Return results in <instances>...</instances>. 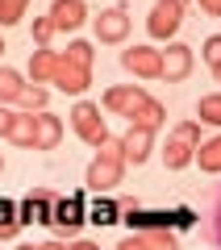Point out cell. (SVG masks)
I'll list each match as a JSON object with an SVG mask.
<instances>
[{"label":"cell","instance_id":"18","mask_svg":"<svg viewBox=\"0 0 221 250\" xmlns=\"http://www.w3.org/2000/svg\"><path fill=\"white\" fill-rule=\"evenodd\" d=\"M130 125H142V129H155V134H159L163 125H167V108H163L155 96H146V104L130 117Z\"/></svg>","mask_w":221,"mask_h":250},{"label":"cell","instance_id":"40","mask_svg":"<svg viewBox=\"0 0 221 250\" xmlns=\"http://www.w3.org/2000/svg\"><path fill=\"white\" fill-rule=\"evenodd\" d=\"M217 80H221V75H217Z\"/></svg>","mask_w":221,"mask_h":250},{"label":"cell","instance_id":"25","mask_svg":"<svg viewBox=\"0 0 221 250\" xmlns=\"http://www.w3.org/2000/svg\"><path fill=\"white\" fill-rule=\"evenodd\" d=\"M67 62H75V67H88L92 71V59H96V50H92V42H84V38H75V42H67V50H59Z\"/></svg>","mask_w":221,"mask_h":250},{"label":"cell","instance_id":"28","mask_svg":"<svg viewBox=\"0 0 221 250\" xmlns=\"http://www.w3.org/2000/svg\"><path fill=\"white\" fill-rule=\"evenodd\" d=\"M88 221H92V225H113V221H121V205H113V200H96V205L88 208Z\"/></svg>","mask_w":221,"mask_h":250},{"label":"cell","instance_id":"16","mask_svg":"<svg viewBox=\"0 0 221 250\" xmlns=\"http://www.w3.org/2000/svg\"><path fill=\"white\" fill-rule=\"evenodd\" d=\"M125 225H130L133 233H146V229H171L176 225V213H146V208H125V217H121Z\"/></svg>","mask_w":221,"mask_h":250},{"label":"cell","instance_id":"32","mask_svg":"<svg viewBox=\"0 0 221 250\" xmlns=\"http://www.w3.org/2000/svg\"><path fill=\"white\" fill-rule=\"evenodd\" d=\"M192 4L204 13V17H221V0H192Z\"/></svg>","mask_w":221,"mask_h":250},{"label":"cell","instance_id":"38","mask_svg":"<svg viewBox=\"0 0 221 250\" xmlns=\"http://www.w3.org/2000/svg\"><path fill=\"white\" fill-rule=\"evenodd\" d=\"M179 4H192V0H179Z\"/></svg>","mask_w":221,"mask_h":250},{"label":"cell","instance_id":"33","mask_svg":"<svg viewBox=\"0 0 221 250\" xmlns=\"http://www.w3.org/2000/svg\"><path fill=\"white\" fill-rule=\"evenodd\" d=\"M113 250H146V246H142V238H138V233H133V238H125V242H117Z\"/></svg>","mask_w":221,"mask_h":250},{"label":"cell","instance_id":"30","mask_svg":"<svg viewBox=\"0 0 221 250\" xmlns=\"http://www.w3.org/2000/svg\"><path fill=\"white\" fill-rule=\"evenodd\" d=\"M50 38H54V21L34 17V46H50Z\"/></svg>","mask_w":221,"mask_h":250},{"label":"cell","instance_id":"7","mask_svg":"<svg viewBox=\"0 0 221 250\" xmlns=\"http://www.w3.org/2000/svg\"><path fill=\"white\" fill-rule=\"evenodd\" d=\"M92 29H96V42H105V46H121L125 38H130V13H125L121 4H113V9H100V17H92Z\"/></svg>","mask_w":221,"mask_h":250},{"label":"cell","instance_id":"20","mask_svg":"<svg viewBox=\"0 0 221 250\" xmlns=\"http://www.w3.org/2000/svg\"><path fill=\"white\" fill-rule=\"evenodd\" d=\"M63 142V121L54 113H38V150H54Z\"/></svg>","mask_w":221,"mask_h":250},{"label":"cell","instance_id":"19","mask_svg":"<svg viewBox=\"0 0 221 250\" xmlns=\"http://www.w3.org/2000/svg\"><path fill=\"white\" fill-rule=\"evenodd\" d=\"M192 163L204 171V175H221V134L196 146V159H192Z\"/></svg>","mask_w":221,"mask_h":250},{"label":"cell","instance_id":"14","mask_svg":"<svg viewBox=\"0 0 221 250\" xmlns=\"http://www.w3.org/2000/svg\"><path fill=\"white\" fill-rule=\"evenodd\" d=\"M200 238L209 242L213 250H221V184L209 192V205L200 213Z\"/></svg>","mask_w":221,"mask_h":250},{"label":"cell","instance_id":"37","mask_svg":"<svg viewBox=\"0 0 221 250\" xmlns=\"http://www.w3.org/2000/svg\"><path fill=\"white\" fill-rule=\"evenodd\" d=\"M17 250H38V246H17Z\"/></svg>","mask_w":221,"mask_h":250},{"label":"cell","instance_id":"36","mask_svg":"<svg viewBox=\"0 0 221 250\" xmlns=\"http://www.w3.org/2000/svg\"><path fill=\"white\" fill-rule=\"evenodd\" d=\"M4 50H9V46H4V38H0V54H4Z\"/></svg>","mask_w":221,"mask_h":250},{"label":"cell","instance_id":"3","mask_svg":"<svg viewBox=\"0 0 221 250\" xmlns=\"http://www.w3.org/2000/svg\"><path fill=\"white\" fill-rule=\"evenodd\" d=\"M71 129H75V138L80 142H88V146H100V142H109V125H105V117H100V104H92V100H75V108H71Z\"/></svg>","mask_w":221,"mask_h":250},{"label":"cell","instance_id":"8","mask_svg":"<svg viewBox=\"0 0 221 250\" xmlns=\"http://www.w3.org/2000/svg\"><path fill=\"white\" fill-rule=\"evenodd\" d=\"M54 205H59V192H50V188H34V192L17 205L21 225H34V221L50 225V221H54Z\"/></svg>","mask_w":221,"mask_h":250},{"label":"cell","instance_id":"31","mask_svg":"<svg viewBox=\"0 0 221 250\" xmlns=\"http://www.w3.org/2000/svg\"><path fill=\"white\" fill-rule=\"evenodd\" d=\"M13 117H17V113H13L9 104H0V138H9V129H13Z\"/></svg>","mask_w":221,"mask_h":250},{"label":"cell","instance_id":"9","mask_svg":"<svg viewBox=\"0 0 221 250\" xmlns=\"http://www.w3.org/2000/svg\"><path fill=\"white\" fill-rule=\"evenodd\" d=\"M46 17L54 21V34H75V29L88 25V4L84 0H50Z\"/></svg>","mask_w":221,"mask_h":250},{"label":"cell","instance_id":"2","mask_svg":"<svg viewBox=\"0 0 221 250\" xmlns=\"http://www.w3.org/2000/svg\"><path fill=\"white\" fill-rule=\"evenodd\" d=\"M196 146H200V121H196V117H192V121L171 125L167 146H163V163H167V171H184V167H192Z\"/></svg>","mask_w":221,"mask_h":250},{"label":"cell","instance_id":"17","mask_svg":"<svg viewBox=\"0 0 221 250\" xmlns=\"http://www.w3.org/2000/svg\"><path fill=\"white\" fill-rule=\"evenodd\" d=\"M9 142L13 146H25V150H38V113H21L13 117V129H9Z\"/></svg>","mask_w":221,"mask_h":250},{"label":"cell","instance_id":"39","mask_svg":"<svg viewBox=\"0 0 221 250\" xmlns=\"http://www.w3.org/2000/svg\"><path fill=\"white\" fill-rule=\"evenodd\" d=\"M0 171H4V159H0Z\"/></svg>","mask_w":221,"mask_h":250},{"label":"cell","instance_id":"29","mask_svg":"<svg viewBox=\"0 0 221 250\" xmlns=\"http://www.w3.org/2000/svg\"><path fill=\"white\" fill-rule=\"evenodd\" d=\"M200 54H204V62H209V71L221 75V34H209V38H204Z\"/></svg>","mask_w":221,"mask_h":250},{"label":"cell","instance_id":"4","mask_svg":"<svg viewBox=\"0 0 221 250\" xmlns=\"http://www.w3.org/2000/svg\"><path fill=\"white\" fill-rule=\"evenodd\" d=\"M184 9L188 4H179V0H155L151 17H146V34L155 42H176L179 25H184Z\"/></svg>","mask_w":221,"mask_h":250},{"label":"cell","instance_id":"1","mask_svg":"<svg viewBox=\"0 0 221 250\" xmlns=\"http://www.w3.org/2000/svg\"><path fill=\"white\" fill-rule=\"evenodd\" d=\"M125 179V159H121V138H109V142L96 146V159L88 163L84 171V184L92 192H113L117 184Z\"/></svg>","mask_w":221,"mask_h":250},{"label":"cell","instance_id":"21","mask_svg":"<svg viewBox=\"0 0 221 250\" xmlns=\"http://www.w3.org/2000/svg\"><path fill=\"white\" fill-rule=\"evenodd\" d=\"M25 75L17 67H0V104H17V96L25 92Z\"/></svg>","mask_w":221,"mask_h":250},{"label":"cell","instance_id":"26","mask_svg":"<svg viewBox=\"0 0 221 250\" xmlns=\"http://www.w3.org/2000/svg\"><path fill=\"white\" fill-rule=\"evenodd\" d=\"M138 238H142L146 250H179L176 229H146V233H138Z\"/></svg>","mask_w":221,"mask_h":250},{"label":"cell","instance_id":"12","mask_svg":"<svg viewBox=\"0 0 221 250\" xmlns=\"http://www.w3.org/2000/svg\"><path fill=\"white\" fill-rule=\"evenodd\" d=\"M192 62H196L192 46H184V42H167V50H163V80H167V83L188 80V75H192Z\"/></svg>","mask_w":221,"mask_h":250},{"label":"cell","instance_id":"11","mask_svg":"<svg viewBox=\"0 0 221 250\" xmlns=\"http://www.w3.org/2000/svg\"><path fill=\"white\" fill-rule=\"evenodd\" d=\"M84 221H88V208H84V196H80V192H75V196H59V205H54V221H50L54 229L71 238V233H80Z\"/></svg>","mask_w":221,"mask_h":250},{"label":"cell","instance_id":"10","mask_svg":"<svg viewBox=\"0 0 221 250\" xmlns=\"http://www.w3.org/2000/svg\"><path fill=\"white\" fill-rule=\"evenodd\" d=\"M155 154V129H142V125H130L121 134V159H125V167H142V163Z\"/></svg>","mask_w":221,"mask_h":250},{"label":"cell","instance_id":"27","mask_svg":"<svg viewBox=\"0 0 221 250\" xmlns=\"http://www.w3.org/2000/svg\"><path fill=\"white\" fill-rule=\"evenodd\" d=\"M29 13V0H0V29H9V25H21Z\"/></svg>","mask_w":221,"mask_h":250},{"label":"cell","instance_id":"24","mask_svg":"<svg viewBox=\"0 0 221 250\" xmlns=\"http://www.w3.org/2000/svg\"><path fill=\"white\" fill-rule=\"evenodd\" d=\"M196 121H200V125H213V129H221V92H209V96L196 100Z\"/></svg>","mask_w":221,"mask_h":250},{"label":"cell","instance_id":"23","mask_svg":"<svg viewBox=\"0 0 221 250\" xmlns=\"http://www.w3.org/2000/svg\"><path fill=\"white\" fill-rule=\"evenodd\" d=\"M21 233V213H17V200H4L0 196V242H13Z\"/></svg>","mask_w":221,"mask_h":250},{"label":"cell","instance_id":"15","mask_svg":"<svg viewBox=\"0 0 221 250\" xmlns=\"http://www.w3.org/2000/svg\"><path fill=\"white\" fill-rule=\"evenodd\" d=\"M54 71H59V50H50V46H38V50L29 54L25 80H29V83H50Z\"/></svg>","mask_w":221,"mask_h":250},{"label":"cell","instance_id":"22","mask_svg":"<svg viewBox=\"0 0 221 250\" xmlns=\"http://www.w3.org/2000/svg\"><path fill=\"white\" fill-rule=\"evenodd\" d=\"M21 113H46V104H50V88L46 83H25V92L17 96Z\"/></svg>","mask_w":221,"mask_h":250},{"label":"cell","instance_id":"35","mask_svg":"<svg viewBox=\"0 0 221 250\" xmlns=\"http://www.w3.org/2000/svg\"><path fill=\"white\" fill-rule=\"evenodd\" d=\"M38 250H67V242H42Z\"/></svg>","mask_w":221,"mask_h":250},{"label":"cell","instance_id":"6","mask_svg":"<svg viewBox=\"0 0 221 250\" xmlns=\"http://www.w3.org/2000/svg\"><path fill=\"white\" fill-rule=\"evenodd\" d=\"M146 96H151V92L142 88V83H117V88H109L105 96H100V104H105V113H113V117H133L142 104H146Z\"/></svg>","mask_w":221,"mask_h":250},{"label":"cell","instance_id":"13","mask_svg":"<svg viewBox=\"0 0 221 250\" xmlns=\"http://www.w3.org/2000/svg\"><path fill=\"white\" fill-rule=\"evenodd\" d=\"M50 83H54L59 92H67V96H84V92L92 88V71H88V67H75V62H67V59L59 54V71H54Z\"/></svg>","mask_w":221,"mask_h":250},{"label":"cell","instance_id":"5","mask_svg":"<svg viewBox=\"0 0 221 250\" xmlns=\"http://www.w3.org/2000/svg\"><path fill=\"white\" fill-rule=\"evenodd\" d=\"M121 67L133 80H163V50H155V46H125Z\"/></svg>","mask_w":221,"mask_h":250},{"label":"cell","instance_id":"34","mask_svg":"<svg viewBox=\"0 0 221 250\" xmlns=\"http://www.w3.org/2000/svg\"><path fill=\"white\" fill-rule=\"evenodd\" d=\"M67 250H100L96 242H84V238H75V242H67Z\"/></svg>","mask_w":221,"mask_h":250}]
</instances>
